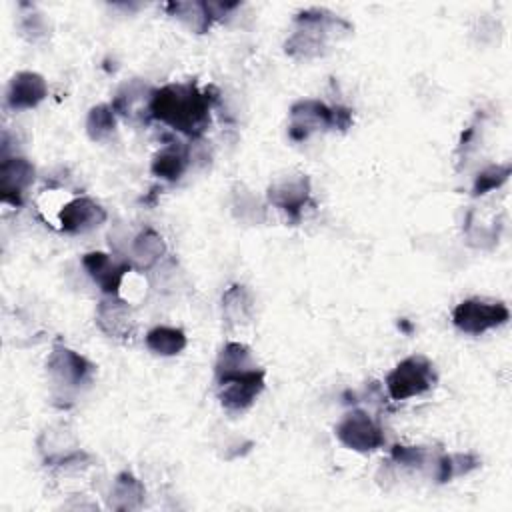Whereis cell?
Segmentation results:
<instances>
[{
  "instance_id": "2",
  "label": "cell",
  "mask_w": 512,
  "mask_h": 512,
  "mask_svg": "<svg viewBox=\"0 0 512 512\" xmlns=\"http://www.w3.org/2000/svg\"><path fill=\"white\" fill-rule=\"evenodd\" d=\"M352 126V110L346 106H328L320 100H298L290 108L288 136L294 142L306 140L316 130H348Z\"/></svg>"
},
{
  "instance_id": "8",
  "label": "cell",
  "mask_w": 512,
  "mask_h": 512,
  "mask_svg": "<svg viewBox=\"0 0 512 512\" xmlns=\"http://www.w3.org/2000/svg\"><path fill=\"white\" fill-rule=\"evenodd\" d=\"M310 192V178L306 174H296L274 180L268 186L266 196L272 206L282 210L292 222H298L310 202Z\"/></svg>"
},
{
  "instance_id": "17",
  "label": "cell",
  "mask_w": 512,
  "mask_h": 512,
  "mask_svg": "<svg viewBox=\"0 0 512 512\" xmlns=\"http://www.w3.org/2000/svg\"><path fill=\"white\" fill-rule=\"evenodd\" d=\"M250 368H256L252 350L242 342H226L222 346V350L218 352V358H216V364H214L216 382L226 378V376L250 370Z\"/></svg>"
},
{
  "instance_id": "7",
  "label": "cell",
  "mask_w": 512,
  "mask_h": 512,
  "mask_svg": "<svg viewBox=\"0 0 512 512\" xmlns=\"http://www.w3.org/2000/svg\"><path fill=\"white\" fill-rule=\"evenodd\" d=\"M46 370L56 384L66 388H78L92 380L96 366L76 350L64 344H56L46 360Z\"/></svg>"
},
{
  "instance_id": "6",
  "label": "cell",
  "mask_w": 512,
  "mask_h": 512,
  "mask_svg": "<svg viewBox=\"0 0 512 512\" xmlns=\"http://www.w3.org/2000/svg\"><path fill=\"white\" fill-rule=\"evenodd\" d=\"M336 438L350 450L372 452L384 444V430L366 410L354 408L336 424Z\"/></svg>"
},
{
  "instance_id": "15",
  "label": "cell",
  "mask_w": 512,
  "mask_h": 512,
  "mask_svg": "<svg viewBox=\"0 0 512 512\" xmlns=\"http://www.w3.org/2000/svg\"><path fill=\"white\" fill-rule=\"evenodd\" d=\"M144 484L130 472H120L110 488L108 506L118 512L140 510L144 504Z\"/></svg>"
},
{
  "instance_id": "1",
  "label": "cell",
  "mask_w": 512,
  "mask_h": 512,
  "mask_svg": "<svg viewBox=\"0 0 512 512\" xmlns=\"http://www.w3.org/2000/svg\"><path fill=\"white\" fill-rule=\"evenodd\" d=\"M212 102L214 96L208 90H200L194 82H172L150 90L148 112L154 120L198 138L208 128Z\"/></svg>"
},
{
  "instance_id": "21",
  "label": "cell",
  "mask_w": 512,
  "mask_h": 512,
  "mask_svg": "<svg viewBox=\"0 0 512 512\" xmlns=\"http://www.w3.org/2000/svg\"><path fill=\"white\" fill-rule=\"evenodd\" d=\"M166 10L170 12V16L182 20L198 34L206 32L214 20L208 2H170L166 4Z\"/></svg>"
},
{
  "instance_id": "12",
  "label": "cell",
  "mask_w": 512,
  "mask_h": 512,
  "mask_svg": "<svg viewBox=\"0 0 512 512\" xmlns=\"http://www.w3.org/2000/svg\"><path fill=\"white\" fill-rule=\"evenodd\" d=\"M96 326L110 338L128 340L136 330L130 302L122 296H106L96 308Z\"/></svg>"
},
{
  "instance_id": "5",
  "label": "cell",
  "mask_w": 512,
  "mask_h": 512,
  "mask_svg": "<svg viewBox=\"0 0 512 512\" xmlns=\"http://www.w3.org/2000/svg\"><path fill=\"white\" fill-rule=\"evenodd\" d=\"M266 386V370L250 368L218 380V400L230 412L248 410Z\"/></svg>"
},
{
  "instance_id": "16",
  "label": "cell",
  "mask_w": 512,
  "mask_h": 512,
  "mask_svg": "<svg viewBox=\"0 0 512 512\" xmlns=\"http://www.w3.org/2000/svg\"><path fill=\"white\" fill-rule=\"evenodd\" d=\"M222 314L230 326L248 324L254 314V296L244 284H232L222 296Z\"/></svg>"
},
{
  "instance_id": "14",
  "label": "cell",
  "mask_w": 512,
  "mask_h": 512,
  "mask_svg": "<svg viewBox=\"0 0 512 512\" xmlns=\"http://www.w3.org/2000/svg\"><path fill=\"white\" fill-rule=\"evenodd\" d=\"M166 254V242L154 228L140 230L132 244H130V256L136 268L140 270H152Z\"/></svg>"
},
{
  "instance_id": "19",
  "label": "cell",
  "mask_w": 512,
  "mask_h": 512,
  "mask_svg": "<svg viewBox=\"0 0 512 512\" xmlns=\"http://www.w3.org/2000/svg\"><path fill=\"white\" fill-rule=\"evenodd\" d=\"M186 334L174 326H156L146 332L144 344L156 356H176L186 348Z\"/></svg>"
},
{
  "instance_id": "18",
  "label": "cell",
  "mask_w": 512,
  "mask_h": 512,
  "mask_svg": "<svg viewBox=\"0 0 512 512\" xmlns=\"http://www.w3.org/2000/svg\"><path fill=\"white\" fill-rule=\"evenodd\" d=\"M186 168H188V150L178 144H170L160 152H156L150 164L152 174L166 182H178L186 172Z\"/></svg>"
},
{
  "instance_id": "3",
  "label": "cell",
  "mask_w": 512,
  "mask_h": 512,
  "mask_svg": "<svg viewBox=\"0 0 512 512\" xmlns=\"http://www.w3.org/2000/svg\"><path fill=\"white\" fill-rule=\"evenodd\" d=\"M438 384V372L422 354L400 360L386 376V390L392 400H408L432 390Z\"/></svg>"
},
{
  "instance_id": "24",
  "label": "cell",
  "mask_w": 512,
  "mask_h": 512,
  "mask_svg": "<svg viewBox=\"0 0 512 512\" xmlns=\"http://www.w3.org/2000/svg\"><path fill=\"white\" fill-rule=\"evenodd\" d=\"M390 458L396 462V464H400V466H404V468H424V464H426V460H428V452H426V448H422V446H406V444H396V446H392V450H390Z\"/></svg>"
},
{
  "instance_id": "10",
  "label": "cell",
  "mask_w": 512,
  "mask_h": 512,
  "mask_svg": "<svg viewBox=\"0 0 512 512\" xmlns=\"http://www.w3.org/2000/svg\"><path fill=\"white\" fill-rule=\"evenodd\" d=\"M82 266L106 296H120L126 274L132 270L130 262H116L110 254L100 250L86 252L82 256Z\"/></svg>"
},
{
  "instance_id": "22",
  "label": "cell",
  "mask_w": 512,
  "mask_h": 512,
  "mask_svg": "<svg viewBox=\"0 0 512 512\" xmlns=\"http://www.w3.org/2000/svg\"><path fill=\"white\" fill-rule=\"evenodd\" d=\"M116 128V112L110 104H96L86 116V132L90 140L100 142L108 138Z\"/></svg>"
},
{
  "instance_id": "20",
  "label": "cell",
  "mask_w": 512,
  "mask_h": 512,
  "mask_svg": "<svg viewBox=\"0 0 512 512\" xmlns=\"http://www.w3.org/2000/svg\"><path fill=\"white\" fill-rule=\"evenodd\" d=\"M478 466H480V458L472 452L442 454L440 458H436L434 478L438 484H446L458 476H466L468 472L476 470Z\"/></svg>"
},
{
  "instance_id": "9",
  "label": "cell",
  "mask_w": 512,
  "mask_h": 512,
  "mask_svg": "<svg viewBox=\"0 0 512 512\" xmlns=\"http://www.w3.org/2000/svg\"><path fill=\"white\" fill-rule=\"evenodd\" d=\"M36 168L24 156H2L0 162V192L2 202L20 208L24 202V192L34 182Z\"/></svg>"
},
{
  "instance_id": "11",
  "label": "cell",
  "mask_w": 512,
  "mask_h": 512,
  "mask_svg": "<svg viewBox=\"0 0 512 512\" xmlns=\"http://www.w3.org/2000/svg\"><path fill=\"white\" fill-rule=\"evenodd\" d=\"M108 218L106 210L88 196H78L66 202L58 210V224L60 230L66 234H84L100 224H104Z\"/></svg>"
},
{
  "instance_id": "4",
  "label": "cell",
  "mask_w": 512,
  "mask_h": 512,
  "mask_svg": "<svg viewBox=\"0 0 512 512\" xmlns=\"http://www.w3.org/2000/svg\"><path fill=\"white\" fill-rule=\"evenodd\" d=\"M510 320V310L504 302L466 298L452 310V324L464 334H484Z\"/></svg>"
},
{
  "instance_id": "23",
  "label": "cell",
  "mask_w": 512,
  "mask_h": 512,
  "mask_svg": "<svg viewBox=\"0 0 512 512\" xmlns=\"http://www.w3.org/2000/svg\"><path fill=\"white\" fill-rule=\"evenodd\" d=\"M512 172V166L506 162V164H496V166H488L484 168L482 172L476 174L474 178V184H472V196H484L496 188H500L508 176Z\"/></svg>"
},
{
  "instance_id": "13",
  "label": "cell",
  "mask_w": 512,
  "mask_h": 512,
  "mask_svg": "<svg viewBox=\"0 0 512 512\" xmlns=\"http://www.w3.org/2000/svg\"><path fill=\"white\" fill-rule=\"evenodd\" d=\"M48 96V86L42 74L22 70L12 76L6 88V106L10 110L36 108Z\"/></svg>"
}]
</instances>
